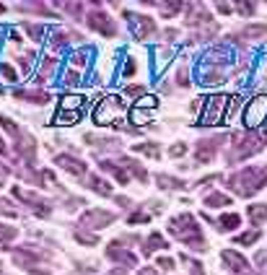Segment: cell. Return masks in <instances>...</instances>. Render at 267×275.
Instances as JSON below:
<instances>
[{
    "mask_svg": "<svg viewBox=\"0 0 267 275\" xmlns=\"http://www.w3.org/2000/svg\"><path fill=\"white\" fill-rule=\"evenodd\" d=\"M169 231H171L179 242H184V247L200 249V252H203V249H208V244H205V239H203V234H200V226H197V221H194V218H192L189 213L171 218Z\"/></svg>",
    "mask_w": 267,
    "mask_h": 275,
    "instance_id": "obj_1",
    "label": "cell"
},
{
    "mask_svg": "<svg viewBox=\"0 0 267 275\" xmlns=\"http://www.w3.org/2000/svg\"><path fill=\"white\" fill-rule=\"evenodd\" d=\"M264 185H267V169H262V167H246L228 179V187L236 195H244V197L259 192Z\"/></svg>",
    "mask_w": 267,
    "mask_h": 275,
    "instance_id": "obj_2",
    "label": "cell"
},
{
    "mask_svg": "<svg viewBox=\"0 0 267 275\" xmlns=\"http://www.w3.org/2000/svg\"><path fill=\"white\" fill-rule=\"evenodd\" d=\"M127 112V104H124L119 96H106L96 104L94 109V122L99 127H109V125H119V120Z\"/></svg>",
    "mask_w": 267,
    "mask_h": 275,
    "instance_id": "obj_3",
    "label": "cell"
},
{
    "mask_svg": "<svg viewBox=\"0 0 267 275\" xmlns=\"http://www.w3.org/2000/svg\"><path fill=\"white\" fill-rule=\"evenodd\" d=\"M228 112V99L223 94H216V96H210L205 101V109H203V115H200V122L197 125H218Z\"/></svg>",
    "mask_w": 267,
    "mask_h": 275,
    "instance_id": "obj_4",
    "label": "cell"
},
{
    "mask_svg": "<svg viewBox=\"0 0 267 275\" xmlns=\"http://www.w3.org/2000/svg\"><path fill=\"white\" fill-rule=\"evenodd\" d=\"M244 127L246 130H257L262 122H267V96H254L244 109Z\"/></svg>",
    "mask_w": 267,
    "mask_h": 275,
    "instance_id": "obj_5",
    "label": "cell"
},
{
    "mask_svg": "<svg viewBox=\"0 0 267 275\" xmlns=\"http://www.w3.org/2000/svg\"><path fill=\"white\" fill-rule=\"evenodd\" d=\"M112 221H114V213L101 210V208H94V210H88L86 215H81V224L88 226V229H104V226H109Z\"/></svg>",
    "mask_w": 267,
    "mask_h": 275,
    "instance_id": "obj_6",
    "label": "cell"
},
{
    "mask_svg": "<svg viewBox=\"0 0 267 275\" xmlns=\"http://www.w3.org/2000/svg\"><path fill=\"white\" fill-rule=\"evenodd\" d=\"M223 262L231 272H236V275H252V267H249L246 257L244 254H239L236 249H226L223 252Z\"/></svg>",
    "mask_w": 267,
    "mask_h": 275,
    "instance_id": "obj_7",
    "label": "cell"
},
{
    "mask_svg": "<svg viewBox=\"0 0 267 275\" xmlns=\"http://www.w3.org/2000/svg\"><path fill=\"white\" fill-rule=\"evenodd\" d=\"M127 21H130V29L135 34V39H146V36H151L153 29H156L148 16H132V13H127Z\"/></svg>",
    "mask_w": 267,
    "mask_h": 275,
    "instance_id": "obj_8",
    "label": "cell"
},
{
    "mask_svg": "<svg viewBox=\"0 0 267 275\" xmlns=\"http://www.w3.org/2000/svg\"><path fill=\"white\" fill-rule=\"evenodd\" d=\"M228 135H218V138H210V140H200L197 145V163H208L213 156H216V151L221 148V143H226Z\"/></svg>",
    "mask_w": 267,
    "mask_h": 275,
    "instance_id": "obj_9",
    "label": "cell"
},
{
    "mask_svg": "<svg viewBox=\"0 0 267 275\" xmlns=\"http://www.w3.org/2000/svg\"><path fill=\"white\" fill-rule=\"evenodd\" d=\"M13 195L19 197V200H24V203H29L37 213H42V215H49V203L47 200H42L39 195H34V192H26V190H21V187H13Z\"/></svg>",
    "mask_w": 267,
    "mask_h": 275,
    "instance_id": "obj_10",
    "label": "cell"
},
{
    "mask_svg": "<svg viewBox=\"0 0 267 275\" xmlns=\"http://www.w3.org/2000/svg\"><path fill=\"white\" fill-rule=\"evenodd\" d=\"M88 24H91V29L101 31L104 36H114L117 34V26L112 24V18L104 16V13H91V16H88Z\"/></svg>",
    "mask_w": 267,
    "mask_h": 275,
    "instance_id": "obj_11",
    "label": "cell"
},
{
    "mask_svg": "<svg viewBox=\"0 0 267 275\" xmlns=\"http://www.w3.org/2000/svg\"><path fill=\"white\" fill-rule=\"evenodd\" d=\"M57 167L70 172V174H76V177H83L86 174V163L81 158H73V156H68V153H60L57 156Z\"/></svg>",
    "mask_w": 267,
    "mask_h": 275,
    "instance_id": "obj_12",
    "label": "cell"
},
{
    "mask_svg": "<svg viewBox=\"0 0 267 275\" xmlns=\"http://www.w3.org/2000/svg\"><path fill=\"white\" fill-rule=\"evenodd\" d=\"M83 104H86V96H81V94H65L60 99V112H81Z\"/></svg>",
    "mask_w": 267,
    "mask_h": 275,
    "instance_id": "obj_13",
    "label": "cell"
},
{
    "mask_svg": "<svg viewBox=\"0 0 267 275\" xmlns=\"http://www.w3.org/2000/svg\"><path fill=\"white\" fill-rule=\"evenodd\" d=\"M106 254H109L112 260H117V262H124V265H135V257L130 252H124V249H119V242H112L109 247H106Z\"/></svg>",
    "mask_w": 267,
    "mask_h": 275,
    "instance_id": "obj_14",
    "label": "cell"
},
{
    "mask_svg": "<svg viewBox=\"0 0 267 275\" xmlns=\"http://www.w3.org/2000/svg\"><path fill=\"white\" fill-rule=\"evenodd\" d=\"M153 54H156V73H161V68H166L169 65V60H171V54H174V49L171 47H156L153 49Z\"/></svg>",
    "mask_w": 267,
    "mask_h": 275,
    "instance_id": "obj_15",
    "label": "cell"
},
{
    "mask_svg": "<svg viewBox=\"0 0 267 275\" xmlns=\"http://www.w3.org/2000/svg\"><path fill=\"white\" fill-rule=\"evenodd\" d=\"M246 215L252 218V224H254V226H259L262 221H267V203L249 205V208H246Z\"/></svg>",
    "mask_w": 267,
    "mask_h": 275,
    "instance_id": "obj_16",
    "label": "cell"
},
{
    "mask_svg": "<svg viewBox=\"0 0 267 275\" xmlns=\"http://www.w3.org/2000/svg\"><path fill=\"white\" fill-rule=\"evenodd\" d=\"M205 205L208 208H226V205H231V197L226 192H210L205 197Z\"/></svg>",
    "mask_w": 267,
    "mask_h": 275,
    "instance_id": "obj_17",
    "label": "cell"
},
{
    "mask_svg": "<svg viewBox=\"0 0 267 275\" xmlns=\"http://www.w3.org/2000/svg\"><path fill=\"white\" fill-rule=\"evenodd\" d=\"M16 99H26V101H34V104H47L49 96L44 91H16Z\"/></svg>",
    "mask_w": 267,
    "mask_h": 275,
    "instance_id": "obj_18",
    "label": "cell"
},
{
    "mask_svg": "<svg viewBox=\"0 0 267 275\" xmlns=\"http://www.w3.org/2000/svg\"><path fill=\"white\" fill-rule=\"evenodd\" d=\"M91 58H94V49H91V47H86L83 52H81V49H78V52H73V58H70V60H73V65H76V68L86 70V68H88V60H91Z\"/></svg>",
    "mask_w": 267,
    "mask_h": 275,
    "instance_id": "obj_19",
    "label": "cell"
},
{
    "mask_svg": "<svg viewBox=\"0 0 267 275\" xmlns=\"http://www.w3.org/2000/svg\"><path fill=\"white\" fill-rule=\"evenodd\" d=\"M158 187L161 190H182L184 182L176 177H169V174H158Z\"/></svg>",
    "mask_w": 267,
    "mask_h": 275,
    "instance_id": "obj_20",
    "label": "cell"
},
{
    "mask_svg": "<svg viewBox=\"0 0 267 275\" xmlns=\"http://www.w3.org/2000/svg\"><path fill=\"white\" fill-rule=\"evenodd\" d=\"M156 249H166V242H164V236H161V234H151L143 252H146V254H153Z\"/></svg>",
    "mask_w": 267,
    "mask_h": 275,
    "instance_id": "obj_21",
    "label": "cell"
},
{
    "mask_svg": "<svg viewBox=\"0 0 267 275\" xmlns=\"http://www.w3.org/2000/svg\"><path fill=\"white\" fill-rule=\"evenodd\" d=\"M239 224H241V218H239L236 213H228V215H223L221 221H218V229H221V231H234Z\"/></svg>",
    "mask_w": 267,
    "mask_h": 275,
    "instance_id": "obj_22",
    "label": "cell"
},
{
    "mask_svg": "<svg viewBox=\"0 0 267 275\" xmlns=\"http://www.w3.org/2000/svg\"><path fill=\"white\" fill-rule=\"evenodd\" d=\"M88 187H91L94 192H99V195H112V187L99 177H88Z\"/></svg>",
    "mask_w": 267,
    "mask_h": 275,
    "instance_id": "obj_23",
    "label": "cell"
},
{
    "mask_svg": "<svg viewBox=\"0 0 267 275\" xmlns=\"http://www.w3.org/2000/svg\"><path fill=\"white\" fill-rule=\"evenodd\" d=\"M16 234H19V231H16L13 226H3V224H0V249H8L6 242L16 239Z\"/></svg>",
    "mask_w": 267,
    "mask_h": 275,
    "instance_id": "obj_24",
    "label": "cell"
},
{
    "mask_svg": "<svg viewBox=\"0 0 267 275\" xmlns=\"http://www.w3.org/2000/svg\"><path fill=\"white\" fill-rule=\"evenodd\" d=\"M78 120H81V112H57L55 125H73Z\"/></svg>",
    "mask_w": 267,
    "mask_h": 275,
    "instance_id": "obj_25",
    "label": "cell"
},
{
    "mask_svg": "<svg viewBox=\"0 0 267 275\" xmlns=\"http://www.w3.org/2000/svg\"><path fill=\"white\" fill-rule=\"evenodd\" d=\"M135 151L138 153H146V156H153V158H158V145L156 143H135Z\"/></svg>",
    "mask_w": 267,
    "mask_h": 275,
    "instance_id": "obj_26",
    "label": "cell"
},
{
    "mask_svg": "<svg viewBox=\"0 0 267 275\" xmlns=\"http://www.w3.org/2000/svg\"><path fill=\"white\" fill-rule=\"evenodd\" d=\"M130 122H135V125H148V122H151V115H146L143 109L132 106V109H130Z\"/></svg>",
    "mask_w": 267,
    "mask_h": 275,
    "instance_id": "obj_27",
    "label": "cell"
},
{
    "mask_svg": "<svg viewBox=\"0 0 267 275\" xmlns=\"http://www.w3.org/2000/svg\"><path fill=\"white\" fill-rule=\"evenodd\" d=\"M0 78H6L8 83H13V81H19V73H16L8 63H0Z\"/></svg>",
    "mask_w": 267,
    "mask_h": 275,
    "instance_id": "obj_28",
    "label": "cell"
},
{
    "mask_svg": "<svg viewBox=\"0 0 267 275\" xmlns=\"http://www.w3.org/2000/svg\"><path fill=\"white\" fill-rule=\"evenodd\" d=\"M259 229H254V231H246V234H241V236H236V244H254L257 239H259Z\"/></svg>",
    "mask_w": 267,
    "mask_h": 275,
    "instance_id": "obj_29",
    "label": "cell"
},
{
    "mask_svg": "<svg viewBox=\"0 0 267 275\" xmlns=\"http://www.w3.org/2000/svg\"><path fill=\"white\" fill-rule=\"evenodd\" d=\"M184 6L182 3H161V13L164 16H174V13H179Z\"/></svg>",
    "mask_w": 267,
    "mask_h": 275,
    "instance_id": "obj_30",
    "label": "cell"
},
{
    "mask_svg": "<svg viewBox=\"0 0 267 275\" xmlns=\"http://www.w3.org/2000/svg\"><path fill=\"white\" fill-rule=\"evenodd\" d=\"M62 83H65V86H76V83H81V73H78V70L65 73V76H62Z\"/></svg>",
    "mask_w": 267,
    "mask_h": 275,
    "instance_id": "obj_31",
    "label": "cell"
},
{
    "mask_svg": "<svg viewBox=\"0 0 267 275\" xmlns=\"http://www.w3.org/2000/svg\"><path fill=\"white\" fill-rule=\"evenodd\" d=\"M135 70H138V65H135V58H127V63H124V68H122V78H130V76H135Z\"/></svg>",
    "mask_w": 267,
    "mask_h": 275,
    "instance_id": "obj_32",
    "label": "cell"
},
{
    "mask_svg": "<svg viewBox=\"0 0 267 275\" xmlns=\"http://www.w3.org/2000/svg\"><path fill=\"white\" fill-rule=\"evenodd\" d=\"M135 106H140V109H143V106H146V109H156L158 101H156V96H140Z\"/></svg>",
    "mask_w": 267,
    "mask_h": 275,
    "instance_id": "obj_33",
    "label": "cell"
},
{
    "mask_svg": "<svg viewBox=\"0 0 267 275\" xmlns=\"http://www.w3.org/2000/svg\"><path fill=\"white\" fill-rule=\"evenodd\" d=\"M244 36H267V26H246Z\"/></svg>",
    "mask_w": 267,
    "mask_h": 275,
    "instance_id": "obj_34",
    "label": "cell"
},
{
    "mask_svg": "<svg viewBox=\"0 0 267 275\" xmlns=\"http://www.w3.org/2000/svg\"><path fill=\"white\" fill-rule=\"evenodd\" d=\"M76 239H78V242H83V244H91V247L99 242L94 234H86V231H76Z\"/></svg>",
    "mask_w": 267,
    "mask_h": 275,
    "instance_id": "obj_35",
    "label": "cell"
},
{
    "mask_svg": "<svg viewBox=\"0 0 267 275\" xmlns=\"http://www.w3.org/2000/svg\"><path fill=\"white\" fill-rule=\"evenodd\" d=\"M182 260H184V265H189V272H192V275H205V272H203V265H200V262H194V260L184 257V254H182Z\"/></svg>",
    "mask_w": 267,
    "mask_h": 275,
    "instance_id": "obj_36",
    "label": "cell"
},
{
    "mask_svg": "<svg viewBox=\"0 0 267 275\" xmlns=\"http://www.w3.org/2000/svg\"><path fill=\"white\" fill-rule=\"evenodd\" d=\"M24 29L34 36V39H37L39 42V36H42V26H37V24H24Z\"/></svg>",
    "mask_w": 267,
    "mask_h": 275,
    "instance_id": "obj_37",
    "label": "cell"
},
{
    "mask_svg": "<svg viewBox=\"0 0 267 275\" xmlns=\"http://www.w3.org/2000/svg\"><path fill=\"white\" fill-rule=\"evenodd\" d=\"M169 153L176 158V156H184L187 153V145L184 143H176V145H171V148H169Z\"/></svg>",
    "mask_w": 267,
    "mask_h": 275,
    "instance_id": "obj_38",
    "label": "cell"
},
{
    "mask_svg": "<svg viewBox=\"0 0 267 275\" xmlns=\"http://www.w3.org/2000/svg\"><path fill=\"white\" fill-rule=\"evenodd\" d=\"M0 213H6V215H19V210H16V208H11V203H8V200H0Z\"/></svg>",
    "mask_w": 267,
    "mask_h": 275,
    "instance_id": "obj_39",
    "label": "cell"
},
{
    "mask_svg": "<svg viewBox=\"0 0 267 275\" xmlns=\"http://www.w3.org/2000/svg\"><path fill=\"white\" fill-rule=\"evenodd\" d=\"M254 8H257L254 3H239L236 6V11H241V13H254Z\"/></svg>",
    "mask_w": 267,
    "mask_h": 275,
    "instance_id": "obj_40",
    "label": "cell"
},
{
    "mask_svg": "<svg viewBox=\"0 0 267 275\" xmlns=\"http://www.w3.org/2000/svg\"><path fill=\"white\" fill-rule=\"evenodd\" d=\"M257 265H262V270L267 272V252H264V249L257 252Z\"/></svg>",
    "mask_w": 267,
    "mask_h": 275,
    "instance_id": "obj_41",
    "label": "cell"
},
{
    "mask_svg": "<svg viewBox=\"0 0 267 275\" xmlns=\"http://www.w3.org/2000/svg\"><path fill=\"white\" fill-rule=\"evenodd\" d=\"M158 267L171 270V267H174V260H171V257H161V260H158Z\"/></svg>",
    "mask_w": 267,
    "mask_h": 275,
    "instance_id": "obj_42",
    "label": "cell"
},
{
    "mask_svg": "<svg viewBox=\"0 0 267 275\" xmlns=\"http://www.w3.org/2000/svg\"><path fill=\"white\" fill-rule=\"evenodd\" d=\"M148 221V215L146 213H135L132 218H130V224H146Z\"/></svg>",
    "mask_w": 267,
    "mask_h": 275,
    "instance_id": "obj_43",
    "label": "cell"
},
{
    "mask_svg": "<svg viewBox=\"0 0 267 275\" xmlns=\"http://www.w3.org/2000/svg\"><path fill=\"white\" fill-rule=\"evenodd\" d=\"M124 94H130V96H138V94H143V86H130V88H124Z\"/></svg>",
    "mask_w": 267,
    "mask_h": 275,
    "instance_id": "obj_44",
    "label": "cell"
},
{
    "mask_svg": "<svg viewBox=\"0 0 267 275\" xmlns=\"http://www.w3.org/2000/svg\"><path fill=\"white\" fill-rule=\"evenodd\" d=\"M216 8H218L221 13H231V6H228V3H218Z\"/></svg>",
    "mask_w": 267,
    "mask_h": 275,
    "instance_id": "obj_45",
    "label": "cell"
},
{
    "mask_svg": "<svg viewBox=\"0 0 267 275\" xmlns=\"http://www.w3.org/2000/svg\"><path fill=\"white\" fill-rule=\"evenodd\" d=\"M138 275H158V272H156V270H153V267H143V270H140V272H138Z\"/></svg>",
    "mask_w": 267,
    "mask_h": 275,
    "instance_id": "obj_46",
    "label": "cell"
},
{
    "mask_svg": "<svg viewBox=\"0 0 267 275\" xmlns=\"http://www.w3.org/2000/svg\"><path fill=\"white\" fill-rule=\"evenodd\" d=\"M3 179H6V169L0 167V187H3Z\"/></svg>",
    "mask_w": 267,
    "mask_h": 275,
    "instance_id": "obj_47",
    "label": "cell"
},
{
    "mask_svg": "<svg viewBox=\"0 0 267 275\" xmlns=\"http://www.w3.org/2000/svg\"><path fill=\"white\" fill-rule=\"evenodd\" d=\"M0 153H6V143H3V138H0Z\"/></svg>",
    "mask_w": 267,
    "mask_h": 275,
    "instance_id": "obj_48",
    "label": "cell"
},
{
    "mask_svg": "<svg viewBox=\"0 0 267 275\" xmlns=\"http://www.w3.org/2000/svg\"><path fill=\"white\" fill-rule=\"evenodd\" d=\"M3 11H6V6H0V13H3Z\"/></svg>",
    "mask_w": 267,
    "mask_h": 275,
    "instance_id": "obj_49",
    "label": "cell"
},
{
    "mask_svg": "<svg viewBox=\"0 0 267 275\" xmlns=\"http://www.w3.org/2000/svg\"><path fill=\"white\" fill-rule=\"evenodd\" d=\"M0 270H3V262H0Z\"/></svg>",
    "mask_w": 267,
    "mask_h": 275,
    "instance_id": "obj_50",
    "label": "cell"
}]
</instances>
